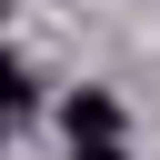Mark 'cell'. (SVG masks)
<instances>
[{"mask_svg": "<svg viewBox=\"0 0 160 160\" xmlns=\"http://www.w3.org/2000/svg\"><path fill=\"white\" fill-rule=\"evenodd\" d=\"M70 140H120V100L110 90H80L70 100Z\"/></svg>", "mask_w": 160, "mask_h": 160, "instance_id": "1", "label": "cell"}, {"mask_svg": "<svg viewBox=\"0 0 160 160\" xmlns=\"http://www.w3.org/2000/svg\"><path fill=\"white\" fill-rule=\"evenodd\" d=\"M20 110H30V80H20V60H0V130H10Z\"/></svg>", "mask_w": 160, "mask_h": 160, "instance_id": "2", "label": "cell"}, {"mask_svg": "<svg viewBox=\"0 0 160 160\" xmlns=\"http://www.w3.org/2000/svg\"><path fill=\"white\" fill-rule=\"evenodd\" d=\"M70 160H120V140H70Z\"/></svg>", "mask_w": 160, "mask_h": 160, "instance_id": "3", "label": "cell"}]
</instances>
